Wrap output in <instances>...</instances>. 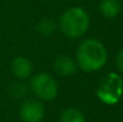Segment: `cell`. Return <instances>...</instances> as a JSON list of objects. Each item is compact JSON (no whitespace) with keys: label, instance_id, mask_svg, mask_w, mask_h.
I'll list each match as a JSON object with an SVG mask.
<instances>
[{"label":"cell","instance_id":"6da1fadb","mask_svg":"<svg viewBox=\"0 0 123 122\" xmlns=\"http://www.w3.org/2000/svg\"><path fill=\"white\" fill-rule=\"evenodd\" d=\"M108 61V51L104 44L97 39H86L79 44L75 62L84 72H97Z\"/></svg>","mask_w":123,"mask_h":122},{"label":"cell","instance_id":"7a4b0ae2","mask_svg":"<svg viewBox=\"0 0 123 122\" xmlns=\"http://www.w3.org/2000/svg\"><path fill=\"white\" fill-rule=\"evenodd\" d=\"M61 32L68 39H79L90 26V17L87 12L79 6L66 10L59 20Z\"/></svg>","mask_w":123,"mask_h":122},{"label":"cell","instance_id":"3957f363","mask_svg":"<svg viewBox=\"0 0 123 122\" xmlns=\"http://www.w3.org/2000/svg\"><path fill=\"white\" fill-rule=\"evenodd\" d=\"M123 95V79L116 72L108 73L100 81L97 89L98 99L106 104L114 105L120 102Z\"/></svg>","mask_w":123,"mask_h":122},{"label":"cell","instance_id":"277c9868","mask_svg":"<svg viewBox=\"0 0 123 122\" xmlns=\"http://www.w3.org/2000/svg\"><path fill=\"white\" fill-rule=\"evenodd\" d=\"M30 87L32 92L43 101H51L57 96L59 86L57 81L49 73H37L30 81Z\"/></svg>","mask_w":123,"mask_h":122},{"label":"cell","instance_id":"5b68a950","mask_svg":"<svg viewBox=\"0 0 123 122\" xmlns=\"http://www.w3.org/2000/svg\"><path fill=\"white\" fill-rule=\"evenodd\" d=\"M19 116L23 122H41L44 117V108L41 102L29 99L22 104Z\"/></svg>","mask_w":123,"mask_h":122},{"label":"cell","instance_id":"8992f818","mask_svg":"<svg viewBox=\"0 0 123 122\" xmlns=\"http://www.w3.org/2000/svg\"><path fill=\"white\" fill-rule=\"evenodd\" d=\"M78 66L72 56L67 54H61L54 60V70L61 77H71L75 73Z\"/></svg>","mask_w":123,"mask_h":122},{"label":"cell","instance_id":"52a82bcc","mask_svg":"<svg viewBox=\"0 0 123 122\" xmlns=\"http://www.w3.org/2000/svg\"><path fill=\"white\" fill-rule=\"evenodd\" d=\"M11 71L18 79H26L32 73V64L24 56H17L11 62Z\"/></svg>","mask_w":123,"mask_h":122},{"label":"cell","instance_id":"ba28073f","mask_svg":"<svg viewBox=\"0 0 123 122\" xmlns=\"http://www.w3.org/2000/svg\"><path fill=\"white\" fill-rule=\"evenodd\" d=\"M122 5L120 0H100L99 11L106 18H115L120 14Z\"/></svg>","mask_w":123,"mask_h":122},{"label":"cell","instance_id":"9c48e42d","mask_svg":"<svg viewBox=\"0 0 123 122\" xmlns=\"http://www.w3.org/2000/svg\"><path fill=\"white\" fill-rule=\"evenodd\" d=\"M60 122H85V116L77 108H67L62 111Z\"/></svg>","mask_w":123,"mask_h":122},{"label":"cell","instance_id":"30bf717a","mask_svg":"<svg viewBox=\"0 0 123 122\" xmlns=\"http://www.w3.org/2000/svg\"><path fill=\"white\" fill-rule=\"evenodd\" d=\"M56 29V24L51 18H42L36 24V30L43 36H50Z\"/></svg>","mask_w":123,"mask_h":122},{"label":"cell","instance_id":"8fae6325","mask_svg":"<svg viewBox=\"0 0 123 122\" xmlns=\"http://www.w3.org/2000/svg\"><path fill=\"white\" fill-rule=\"evenodd\" d=\"M11 92H12V95L14 97H23L26 93V86L24 84H22V83L14 84L11 87Z\"/></svg>","mask_w":123,"mask_h":122},{"label":"cell","instance_id":"7c38bea8","mask_svg":"<svg viewBox=\"0 0 123 122\" xmlns=\"http://www.w3.org/2000/svg\"><path fill=\"white\" fill-rule=\"evenodd\" d=\"M115 62H116V67H117L118 72L123 73V48L117 53Z\"/></svg>","mask_w":123,"mask_h":122}]
</instances>
